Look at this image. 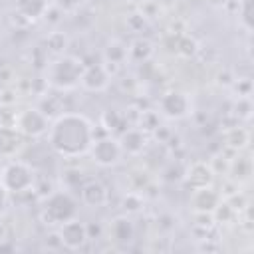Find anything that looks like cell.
I'll list each match as a JSON object with an SVG mask.
<instances>
[{"label":"cell","mask_w":254,"mask_h":254,"mask_svg":"<svg viewBox=\"0 0 254 254\" xmlns=\"http://www.w3.org/2000/svg\"><path fill=\"white\" fill-rule=\"evenodd\" d=\"M109 238L119 244H129L135 238V226L127 216H117L109 224Z\"/></svg>","instance_id":"16"},{"label":"cell","mask_w":254,"mask_h":254,"mask_svg":"<svg viewBox=\"0 0 254 254\" xmlns=\"http://www.w3.org/2000/svg\"><path fill=\"white\" fill-rule=\"evenodd\" d=\"M2 250H14V246L12 244H0V252Z\"/></svg>","instance_id":"32"},{"label":"cell","mask_w":254,"mask_h":254,"mask_svg":"<svg viewBox=\"0 0 254 254\" xmlns=\"http://www.w3.org/2000/svg\"><path fill=\"white\" fill-rule=\"evenodd\" d=\"M230 173H232V179L242 183V181H248L250 175H252V163L248 157H236L230 165Z\"/></svg>","instance_id":"20"},{"label":"cell","mask_w":254,"mask_h":254,"mask_svg":"<svg viewBox=\"0 0 254 254\" xmlns=\"http://www.w3.org/2000/svg\"><path fill=\"white\" fill-rule=\"evenodd\" d=\"M159 127V113L157 111H143L139 119V129L141 131H155Z\"/></svg>","instance_id":"24"},{"label":"cell","mask_w":254,"mask_h":254,"mask_svg":"<svg viewBox=\"0 0 254 254\" xmlns=\"http://www.w3.org/2000/svg\"><path fill=\"white\" fill-rule=\"evenodd\" d=\"M93 159V163H97L99 167H113L119 163L123 151L121 145L115 137H101V139H93L89 151H87Z\"/></svg>","instance_id":"6"},{"label":"cell","mask_w":254,"mask_h":254,"mask_svg":"<svg viewBox=\"0 0 254 254\" xmlns=\"http://www.w3.org/2000/svg\"><path fill=\"white\" fill-rule=\"evenodd\" d=\"M50 2L48 0H18L16 2V10L22 18H26L28 22H34V20H40L48 14L50 10Z\"/></svg>","instance_id":"14"},{"label":"cell","mask_w":254,"mask_h":254,"mask_svg":"<svg viewBox=\"0 0 254 254\" xmlns=\"http://www.w3.org/2000/svg\"><path fill=\"white\" fill-rule=\"evenodd\" d=\"M105 60H107V64L121 65L127 60V46L121 44L119 40H111L105 48Z\"/></svg>","instance_id":"19"},{"label":"cell","mask_w":254,"mask_h":254,"mask_svg":"<svg viewBox=\"0 0 254 254\" xmlns=\"http://www.w3.org/2000/svg\"><path fill=\"white\" fill-rule=\"evenodd\" d=\"M183 179H185V183L194 190V189L210 187V183H212V179H214V171H212L206 163L196 161V163H192V165L185 171Z\"/></svg>","instance_id":"10"},{"label":"cell","mask_w":254,"mask_h":254,"mask_svg":"<svg viewBox=\"0 0 254 254\" xmlns=\"http://www.w3.org/2000/svg\"><path fill=\"white\" fill-rule=\"evenodd\" d=\"M232 87L238 91V97H250L252 93V81L248 77H240L232 81Z\"/></svg>","instance_id":"28"},{"label":"cell","mask_w":254,"mask_h":254,"mask_svg":"<svg viewBox=\"0 0 254 254\" xmlns=\"http://www.w3.org/2000/svg\"><path fill=\"white\" fill-rule=\"evenodd\" d=\"M220 202V194L216 190H212L210 187H202V189H194L192 198H190V206L194 208V212H210L218 206Z\"/></svg>","instance_id":"12"},{"label":"cell","mask_w":254,"mask_h":254,"mask_svg":"<svg viewBox=\"0 0 254 254\" xmlns=\"http://www.w3.org/2000/svg\"><path fill=\"white\" fill-rule=\"evenodd\" d=\"M121 123H123V119H121V115H119L117 111L107 109V111L103 113V125H105V129H107V131L121 129Z\"/></svg>","instance_id":"27"},{"label":"cell","mask_w":254,"mask_h":254,"mask_svg":"<svg viewBox=\"0 0 254 254\" xmlns=\"http://www.w3.org/2000/svg\"><path fill=\"white\" fill-rule=\"evenodd\" d=\"M81 200L91 206V208H97V206H103L107 204L109 200V192H107V187L95 179L87 181L81 185Z\"/></svg>","instance_id":"11"},{"label":"cell","mask_w":254,"mask_h":254,"mask_svg":"<svg viewBox=\"0 0 254 254\" xmlns=\"http://www.w3.org/2000/svg\"><path fill=\"white\" fill-rule=\"evenodd\" d=\"M248 141H250V135L242 127H230L226 131V145H230L232 149H242L248 145Z\"/></svg>","instance_id":"21"},{"label":"cell","mask_w":254,"mask_h":254,"mask_svg":"<svg viewBox=\"0 0 254 254\" xmlns=\"http://www.w3.org/2000/svg\"><path fill=\"white\" fill-rule=\"evenodd\" d=\"M77 214V202L67 190H54L44 198L42 220L50 226H60Z\"/></svg>","instance_id":"2"},{"label":"cell","mask_w":254,"mask_h":254,"mask_svg":"<svg viewBox=\"0 0 254 254\" xmlns=\"http://www.w3.org/2000/svg\"><path fill=\"white\" fill-rule=\"evenodd\" d=\"M6 204H8V190H6L4 185L0 183V214L6 210Z\"/></svg>","instance_id":"31"},{"label":"cell","mask_w":254,"mask_h":254,"mask_svg":"<svg viewBox=\"0 0 254 254\" xmlns=\"http://www.w3.org/2000/svg\"><path fill=\"white\" fill-rule=\"evenodd\" d=\"M238 12L244 28L250 32L252 30V0H238Z\"/></svg>","instance_id":"25"},{"label":"cell","mask_w":254,"mask_h":254,"mask_svg":"<svg viewBox=\"0 0 254 254\" xmlns=\"http://www.w3.org/2000/svg\"><path fill=\"white\" fill-rule=\"evenodd\" d=\"M44 44H46V48H44L46 52H50V54H54V56H62V54L65 52L69 40H67V36H65L64 32H50V34L46 36Z\"/></svg>","instance_id":"18"},{"label":"cell","mask_w":254,"mask_h":254,"mask_svg":"<svg viewBox=\"0 0 254 254\" xmlns=\"http://www.w3.org/2000/svg\"><path fill=\"white\" fill-rule=\"evenodd\" d=\"M234 113L240 119H250V115H252V101H250V97H238V101L234 103Z\"/></svg>","instance_id":"26"},{"label":"cell","mask_w":254,"mask_h":254,"mask_svg":"<svg viewBox=\"0 0 254 254\" xmlns=\"http://www.w3.org/2000/svg\"><path fill=\"white\" fill-rule=\"evenodd\" d=\"M109 79H111V73H109L107 65L105 64H93V65H87L83 69L79 83L87 91H103L109 85Z\"/></svg>","instance_id":"9"},{"label":"cell","mask_w":254,"mask_h":254,"mask_svg":"<svg viewBox=\"0 0 254 254\" xmlns=\"http://www.w3.org/2000/svg\"><path fill=\"white\" fill-rule=\"evenodd\" d=\"M95 139V129L91 121L81 113H62L54 119L48 129V143L50 147L65 157L75 159L89 151Z\"/></svg>","instance_id":"1"},{"label":"cell","mask_w":254,"mask_h":254,"mask_svg":"<svg viewBox=\"0 0 254 254\" xmlns=\"http://www.w3.org/2000/svg\"><path fill=\"white\" fill-rule=\"evenodd\" d=\"M123 210L125 212H139L143 208V196L137 194V192H127L123 196V202H121Z\"/></svg>","instance_id":"22"},{"label":"cell","mask_w":254,"mask_h":254,"mask_svg":"<svg viewBox=\"0 0 254 254\" xmlns=\"http://www.w3.org/2000/svg\"><path fill=\"white\" fill-rule=\"evenodd\" d=\"M2 169H4V167H2V165H0V177H2Z\"/></svg>","instance_id":"33"},{"label":"cell","mask_w":254,"mask_h":254,"mask_svg":"<svg viewBox=\"0 0 254 254\" xmlns=\"http://www.w3.org/2000/svg\"><path fill=\"white\" fill-rule=\"evenodd\" d=\"M58 234H60L62 246H65V248H69V250H77V248H81V246L89 240V238H87V228H85V224L79 222V220H75V218H71V220L60 224Z\"/></svg>","instance_id":"8"},{"label":"cell","mask_w":254,"mask_h":254,"mask_svg":"<svg viewBox=\"0 0 254 254\" xmlns=\"http://www.w3.org/2000/svg\"><path fill=\"white\" fill-rule=\"evenodd\" d=\"M34 179H36V175H34V171L28 163L12 161L2 169L0 183L4 185V189L8 192L22 194V192H32L34 190Z\"/></svg>","instance_id":"4"},{"label":"cell","mask_w":254,"mask_h":254,"mask_svg":"<svg viewBox=\"0 0 254 254\" xmlns=\"http://www.w3.org/2000/svg\"><path fill=\"white\" fill-rule=\"evenodd\" d=\"M22 147V133L12 125H0V157H14Z\"/></svg>","instance_id":"13"},{"label":"cell","mask_w":254,"mask_h":254,"mask_svg":"<svg viewBox=\"0 0 254 254\" xmlns=\"http://www.w3.org/2000/svg\"><path fill=\"white\" fill-rule=\"evenodd\" d=\"M119 145H121V151L123 153H129V155L143 153V149L147 145L145 131H141V129H125L123 135H121V139H119Z\"/></svg>","instance_id":"15"},{"label":"cell","mask_w":254,"mask_h":254,"mask_svg":"<svg viewBox=\"0 0 254 254\" xmlns=\"http://www.w3.org/2000/svg\"><path fill=\"white\" fill-rule=\"evenodd\" d=\"M85 4V0H56V8L60 12H75Z\"/></svg>","instance_id":"29"},{"label":"cell","mask_w":254,"mask_h":254,"mask_svg":"<svg viewBox=\"0 0 254 254\" xmlns=\"http://www.w3.org/2000/svg\"><path fill=\"white\" fill-rule=\"evenodd\" d=\"M85 65L81 60L73 56H60L54 64L48 67V83L56 89H73L83 73Z\"/></svg>","instance_id":"3"},{"label":"cell","mask_w":254,"mask_h":254,"mask_svg":"<svg viewBox=\"0 0 254 254\" xmlns=\"http://www.w3.org/2000/svg\"><path fill=\"white\" fill-rule=\"evenodd\" d=\"M12 127H16L22 135L40 137L50 129V119L38 107H26V109H22L14 115Z\"/></svg>","instance_id":"5"},{"label":"cell","mask_w":254,"mask_h":254,"mask_svg":"<svg viewBox=\"0 0 254 254\" xmlns=\"http://www.w3.org/2000/svg\"><path fill=\"white\" fill-rule=\"evenodd\" d=\"M163 175H165V179H167V181H173V179H175V181H179V179H183L185 171H183L179 165H171Z\"/></svg>","instance_id":"30"},{"label":"cell","mask_w":254,"mask_h":254,"mask_svg":"<svg viewBox=\"0 0 254 254\" xmlns=\"http://www.w3.org/2000/svg\"><path fill=\"white\" fill-rule=\"evenodd\" d=\"M153 52H155V48L147 38H137L131 44V48H127V56L131 60H135V62H141V64L147 62L153 56Z\"/></svg>","instance_id":"17"},{"label":"cell","mask_w":254,"mask_h":254,"mask_svg":"<svg viewBox=\"0 0 254 254\" xmlns=\"http://www.w3.org/2000/svg\"><path fill=\"white\" fill-rule=\"evenodd\" d=\"M159 111L169 119H183L190 113V99L185 91H167L159 99Z\"/></svg>","instance_id":"7"},{"label":"cell","mask_w":254,"mask_h":254,"mask_svg":"<svg viewBox=\"0 0 254 254\" xmlns=\"http://www.w3.org/2000/svg\"><path fill=\"white\" fill-rule=\"evenodd\" d=\"M175 50H177L179 54L190 58V56H194V54L198 52V44H196L192 38H189V36H181V38H179V44H177Z\"/></svg>","instance_id":"23"}]
</instances>
